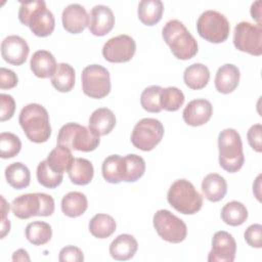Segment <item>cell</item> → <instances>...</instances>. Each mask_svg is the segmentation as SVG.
Listing matches in <instances>:
<instances>
[{
    "label": "cell",
    "mask_w": 262,
    "mask_h": 262,
    "mask_svg": "<svg viewBox=\"0 0 262 262\" xmlns=\"http://www.w3.org/2000/svg\"><path fill=\"white\" fill-rule=\"evenodd\" d=\"M82 90L91 98H103L111 91L108 71L100 64H90L82 72Z\"/></svg>",
    "instance_id": "cell-11"
},
{
    "label": "cell",
    "mask_w": 262,
    "mask_h": 262,
    "mask_svg": "<svg viewBox=\"0 0 262 262\" xmlns=\"http://www.w3.org/2000/svg\"><path fill=\"white\" fill-rule=\"evenodd\" d=\"M245 241L253 248H262V226L261 224H252L245 231Z\"/></svg>",
    "instance_id": "cell-40"
},
{
    "label": "cell",
    "mask_w": 262,
    "mask_h": 262,
    "mask_svg": "<svg viewBox=\"0 0 262 262\" xmlns=\"http://www.w3.org/2000/svg\"><path fill=\"white\" fill-rule=\"evenodd\" d=\"M196 31L203 39L211 43H222L228 38L230 25L224 14L210 9L199 16Z\"/></svg>",
    "instance_id": "cell-8"
},
{
    "label": "cell",
    "mask_w": 262,
    "mask_h": 262,
    "mask_svg": "<svg viewBox=\"0 0 262 262\" xmlns=\"http://www.w3.org/2000/svg\"><path fill=\"white\" fill-rule=\"evenodd\" d=\"M162 87L158 85H152L149 87H146L140 96V103L141 106L149 113H160L162 111L160 97H161V91Z\"/></svg>",
    "instance_id": "cell-38"
},
{
    "label": "cell",
    "mask_w": 262,
    "mask_h": 262,
    "mask_svg": "<svg viewBox=\"0 0 262 262\" xmlns=\"http://www.w3.org/2000/svg\"><path fill=\"white\" fill-rule=\"evenodd\" d=\"M138 249L135 237L128 233L118 235L110 245V254L115 260L126 261L131 259Z\"/></svg>",
    "instance_id": "cell-21"
},
{
    "label": "cell",
    "mask_w": 262,
    "mask_h": 262,
    "mask_svg": "<svg viewBox=\"0 0 262 262\" xmlns=\"http://www.w3.org/2000/svg\"><path fill=\"white\" fill-rule=\"evenodd\" d=\"M164 135L163 124L154 118H144L136 123L131 134L132 144L143 151L155 148Z\"/></svg>",
    "instance_id": "cell-9"
},
{
    "label": "cell",
    "mask_w": 262,
    "mask_h": 262,
    "mask_svg": "<svg viewBox=\"0 0 262 262\" xmlns=\"http://www.w3.org/2000/svg\"><path fill=\"white\" fill-rule=\"evenodd\" d=\"M18 18L38 37L49 36L55 27L53 13L46 7L43 0L20 2Z\"/></svg>",
    "instance_id": "cell-1"
},
{
    "label": "cell",
    "mask_w": 262,
    "mask_h": 262,
    "mask_svg": "<svg viewBox=\"0 0 262 262\" xmlns=\"http://www.w3.org/2000/svg\"><path fill=\"white\" fill-rule=\"evenodd\" d=\"M88 208V201L84 193L80 191H71L61 200V211L64 215L75 218L79 217Z\"/></svg>",
    "instance_id": "cell-28"
},
{
    "label": "cell",
    "mask_w": 262,
    "mask_h": 262,
    "mask_svg": "<svg viewBox=\"0 0 262 262\" xmlns=\"http://www.w3.org/2000/svg\"><path fill=\"white\" fill-rule=\"evenodd\" d=\"M30 66L33 74L42 79L52 77L57 68L53 54L47 50L36 51L31 57Z\"/></svg>",
    "instance_id": "cell-20"
},
{
    "label": "cell",
    "mask_w": 262,
    "mask_h": 262,
    "mask_svg": "<svg viewBox=\"0 0 262 262\" xmlns=\"http://www.w3.org/2000/svg\"><path fill=\"white\" fill-rule=\"evenodd\" d=\"M202 190L206 199L210 202H219L226 194V180L217 173H210L203 179Z\"/></svg>",
    "instance_id": "cell-23"
},
{
    "label": "cell",
    "mask_w": 262,
    "mask_h": 262,
    "mask_svg": "<svg viewBox=\"0 0 262 262\" xmlns=\"http://www.w3.org/2000/svg\"><path fill=\"white\" fill-rule=\"evenodd\" d=\"M58 260L60 262H82L84 255L78 247L67 246L60 250Z\"/></svg>",
    "instance_id": "cell-42"
},
{
    "label": "cell",
    "mask_w": 262,
    "mask_h": 262,
    "mask_svg": "<svg viewBox=\"0 0 262 262\" xmlns=\"http://www.w3.org/2000/svg\"><path fill=\"white\" fill-rule=\"evenodd\" d=\"M18 79L15 73L11 70L1 68L0 69V88L11 89L17 85Z\"/></svg>",
    "instance_id": "cell-44"
},
{
    "label": "cell",
    "mask_w": 262,
    "mask_h": 262,
    "mask_svg": "<svg viewBox=\"0 0 262 262\" xmlns=\"http://www.w3.org/2000/svg\"><path fill=\"white\" fill-rule=\"evenodd\" d=\"M184 94L177 87L170 86L167 88H163L161 91L160 102L162 108L168 112H175L180 108V106L184 102Z\"/></svg>",
    "instance_id": "cell-36"
},
{
    "label": "cell",
    "mask_w": 262,
    "mask_h": 262,
    "mask_svg": "<svg viewBox=\"0 0 262 262\" xmlns=\"http://www.w3.org/2000/svg\"><path fill=\"white\" fill-rule=\"evenodd\" d=\"M52 86L59 92H69L75 85V70L66 62L57 64L56 71L51 77Z\"/></svg>",
    "instance_id": "cell-30"
},
{
    "label": "cell",
    "mask_w": 262,
    "mask_h": 262,
    "mask_svg": "<svg viewBox=\"0 0 262 262\" xmlns=\"http://www.w3.org/2000/svg\"><path fill=\"white\" fill-rule=\"evenodd\" d=\"M10 230V222L9 220L5 219L1 222V238H3Z\"/></svg>",
    "instance_id": "cell-47"
},
{
    "label": "cell",
    "mask_w": 262,
    "mask_h": 262,
    "mask_svg": "<svg viewBox=\"0 0 262 262\" xmlns=\"http://www.w3.org/2000/svg\"><path fill=\"white\" fill-rule=\"evenodd\" d=\"M12 261H30L28 252L24 249H19L15 251L12 255Z\"/></svg>",
    "instance_id": "cell-46"
},
{
    "label": "cell",
    "mask_w": 262,
    "mask_h": 262,
    "mask_svg": "<svg viewBox=\"0 0 262 262\" xmlns=\"http://www.w3.org/2000/svg\"><path fill=\"white\" fill-rule=\"evenodd\" d=\"M157 233L166 242L178 244L185 239L187 234L186 224L169 210H159L152 218Z\"/></svg>",
    "instance_id": "cell-10"
},
{
    "label": "cell",
    "mask_w": 262,
    "mask_h": 262,
    "mask_svg": "<svg viewBox=\"0 0 262 262\" xmlns=\"http://www.w3.org/2000/svg\"><path fill=\"white\" fill-rule=\"evenodd\" d=\"M36 174L38 182L47 188L57 187L62 182L63 178V174L52 170L47 164L46 160L39 163Z\"/></svg>",
    "instance_id": "cell-37"
},
{
    "label": "cell",
    "mask_w": 262,
    "mask_h": 262,
    "mask_svg": "<svg viewBox=\"0 0 262 262\" xmlns=\"http://www.w3.org/2000/svg\"><path fill=\"white\" fill-rule=\"evenodd\" d=\"M219 165L229 172H237L244 165L245 157L243 152V142L238 132L232 128H226L218 136Z\"/></svg>",
    "instance_id": "cell-4"
},
{
    "label": "cell",
    "mask_w": 262,
    "mask_h": 262,
    "mask_svg": "<svg viewBox=\"0 0 262 262\" xmlns=\"http://www.w3.org/2000/svg\"><path fill=\"white\" fill-rule=\"evenodd\" d=\"M11 210L15 217L28 219L34 216H50L54 212V200L43 192L26 193L16 196L11 203Z\"/></svg>",
    "instance_id": "cell-7"
},
{
    "label": "cell",
    "mask_w": 262,
    "mask_h": 262,
    "mask_svg": "<svg viewBox=\"0 0 262 262\" xmlns=\"http://www.w3.org/2000/svg\"><path fill=\"white\" fill-rule=\"evenodd\" d=\"M116 125L115 114L106 107L95 110L89 118V128L99 136L108 134Z\"/></svg>",
    "instance_id": "cell-22"
},
{
    "label": "cell",
    "mask_w": 262,
    "mask_h": 262,
    "mask_svg": "<svg viewBox=\"0 0 262 262\" xmlns=\"http://www.w3.org/2000/svg\"><path fill=\"white\" fill-rule=\"evenodd\" d=\"M251 15L258 23V25H261V1L260 0L252 4Z\"/></svg>",
    "instance_id": "cell-45"
},
{
    "label": "cell",
    "mask_w": 262,
    "mask_h": 262,
    "mask_svg": "<svg viewBox=\"0 0 262 262\" xmlns=\"http://www.w3.org/2000/svg\"><path fill=\"white\" fill-rule=\"evenodd\" d=\"M29 52L30 47L27 41L17 35H10L1 43V55L3 59L13 66L23 64Z\"/></svg>",
    "instance_id": "cell-15"
},
{
    "label": "cell",
    "mask_w": 262,
    "mask_h": 262,
    "mask_svg": "<svg viewBox=\"0 0 262 262\" xmlns=\"http://www.w3.org/2000/svg\"><path fill=\"white\" fill-rule=\"evenodd\" d=\"M210 79V71L203 63H193L188 66L183 73L185 85L193 90L204 88Z\"/></svg>",
    "instance_id": "cell-26"
},
{
    "label": "cell",
    "mask_w": 262,
    "mask_h": 262,
    "mask_svg": "<svg viewBox=\"0 0 262 262\" xmlns=\"http://www.w3.org/2000/svg\"><path fill=\"white\" fill-rule=\"evenodd\" d=\"M0 103H1L0 121L4 122L11 119L15 111V101L13 97L9 94L2 93L0 94Z\"/></svg>",
    "instance_id": "cell-41"
},
{
    "label": "cell",
    "mask_w": 262,
    "mask_h": 262,
    "mask_svg": "<svg viewBox=\"0 0 262 262\" xmlns=\"http://www.w3.org/2000/svg\"><path fill=\"white\" fill-rule=\"evenodd\" d=\"M236 243L233 236L224 230L214 233L212 250L209 253V262H232L235 258Z\"/></svg>",
    "instance_id": "cell-14"
},
{
    "label": "cell",
    "mask_w": 262,
    "mask_h": 262,
    "mask_svg": "<svg viewBox=\"0 0 262 262\" xmlns=\"http://www.w3.org/2000/svg\"><path fill=\"white\" fill-rule=\"evenodd\" d=\"M136 50L134 39L126 34H122L108 39L102 47V55L110 62L129 61Z\"/></svg>",
    "instance_id": "cell-13"
},
{
    "label": "cell",
    "mask_w": 262,
    "mask_h": 262,
    "mask_svg": "<svg viewBox=\"0 0 262 262\" xmlns=\"http://www.w3.org/2000/svg\"><path fill=\"white\" fill-rule=\"evenodd\" d=\"M233 44L236 49L259 56L262 54V25L249 21L238 23L233 32Z\"/></svg>",
    "instance_id": "cell-12"
},
{
    "label": "cell",
    "mask_w": 262,
    "mask_h": 262,
    "mask_svg": "<svg viewBox=\"0 0 262 262\" xmlns=\"http://www.w3.org/2000/svg\"><path fill=\"white\" fill-rule=\"evenodd\" d=\"M25 232L27 239L35 246L47 244L52 236L51 226L43 221H34L29 223Z\"/></svg>",
    "instance_id": "cell-34"
},
{
    "label": "cell",
    "mask_w": 262,
    "mask_h": 262,
    "mask_svg": "<svg viewBox=\"0 0 262 262\" xmlns=\"http://www.w3.org/2000/svg\"><path fill=\"white\" fill-rule=\"evenodd\" d=\"M167 201L176 211L185 215L195 214L203 206V196L186 179H178L172 183Z\"/></svg>",
    "instance_id": "cell-5"
},
{
    "label": "cell",
    "mask_w": 262,
    "mask_h": 262,
    "mask_svg": "<svg viewBox=\"0 0 262 262\" xmlns=\"http://www.w3.org/2000/svg\"><path fill=\"white\" fill-rule=\"evenodd\" d=\"M248 218L246 206L237 201L225 204L221 210V219L230 226L242 225Z\"/></svg>",
    "instance_id": "cell-33"
},
{
    "label": "cell",
    "mask_w": 262,
    "mask_h": 262,
    "mask_svg": "<svg viewBox=\"0 0 262 262\" xmlns=\"http://www.w3.org/2000/svg\"><path fill=\"white\" fill-rule=\"evenodd\" d=\"M88 16V29L94 36H104L114 28L115 16L108 6L95 5L91 8Z\"/></svg>",
    "instance_id": "cell-16"
},
{
    "label": "cell",
    "mask_w": 262,
    "mask_h": 262,
    "mask_svg": "<svg viewBox=\"0 0 262 262\" xmlns=\"http://www.w3.org/2000/svg\"><path fill=\"white\" fill-rule=\"evenodd\" d=\"M164 4L161 0H142L138 4V17L145 26H154L162 18Z\"/></svg>",
    "instance_id": "cell-27"
},
{
    "label": "cell",
    "mask_w": 262,
    "mask_h": 262,
    "mask_svg": "<svg viewBox=\"0 0 262 262\" xmlns=\"http://www.w3.org/2000/svg\"><path fill=\"white\" fill-rule=\"evenodd\" d=\"M115 219L107 214H96L89 222V231L94 237L106 238L116 230Z\"/></svg>",
    "instance_id": "cell-32"
},
{
    "label": "cell",
    "mask_w": 262,
    "mask_h": 262,
    "mask_svg": "<svg viewBox=\"0 0 262 262\" xmlns=\"http://www.w3.org/2000/svg\"><path fill=\"white\" fill-rule=\"evenodd\" d=\"M102 176L110 183H119L125 178V160L119 155H112L104 159L101 166Z\"/></svg>",
    "instance_id": "cell-24"
},
{
    "label": "cell",
    "mask_w": 262,
    "mask_h": 262,
    "mask_svg": "<svg viewBox=\"0 0 262 262\" xmlns=\"http://www.w3.org/2000/svg\"><path fill=\"white\" fill-rule=\"evenodd\" d=\"M239 70L232 63H225L221 66L215 76V87L217 91L228 94L237 87L239 83Z\"/></svg>",
    "instance_id": "cell-19"
},
{
    "label": "cell",
    "mask_w": 262,
    "mask_h": 262,
    "mask_svg": "<svg viewBox=\"0 0 262 262\" xmlns=\"http://www.w3.org/2000/svg\"><path fill=\"white\" fill-rule=\"evenodd\" d=\"M213 106L207 99H193L184 107L182 117L187 125L196 127L206 124L212 117Z\"/></svg>",
    "instance_id": "cell-17"
},
{
    "label": "cell",
    "mask_w": 262,
    "mask_h": 262,
    "mask_svg": "<svg viewBox=\"0 0 262 262\" xmlns=\"http://www.w3.org/2000/svg\"><path fill=\"white\" fill-rule=\"evenodd\" d=\"M21 148L20 139L13 133L2 132L0 134V157L10 159L15 157Z\"/></svg>",
    "instance_id": "cell-39"
},
{
    "label": "cell",
    "mask_w": 262,
    "mask_h": 262,
    "mask_svg": "<svg viewBox=\"0 0 262 262\" xmlns=\"http://www.w3.org/2000/svg\"><path fill=\"white\" fill-rule=\"evenodd\" d=\"M74 160L70 148L57 145L49 152L46 162L52 170L63 174V172L69 171Z\"/></svg>",
    "instance_id": "cell-31"
},
{
    "label": "cell",
    "mask_w": 262,
    "mask_h": 262,
    "mask_svg": "<svg viewBox=\"0 0 262 262\" xmlns=\"http://www.w3.org/2000/svg\"><path fill=\"white\" fill-rule=\"evenodd\" d=\"M5 177L8 184L15 189L28 187L31 181V173L29 168L20 162H15L8 165L5 169Z\"/></svg>",
    "instance_id": "cell-29"
},
{
    "label": "cell",
    "mask_w": 262,
    "mask_h": 262,
    "mask_svg": "<svg viewBox=\"0 0 262 262\" xmlns=\"http://www.w3.org/2000/svg\"><path fill=\"white\" fill-rule=\"evenodd\" d=\"M125 160V178L126 182H134L138 180L145 172L144 160L135 154H130L124 157Z\"/></svg>",
    "instance_id": "cell-35"
},
{
    "label": "cell",
    "mask_w": 262,
    "mask_h": 262,
    "mask_svg": "<svg viewBox=\"0 0 262 262\" xmlns=\"http://www.w3.org/2000/svg\"><path fill=\"white\" fill-rule=\"evenodd\" d=\"M99 142V135L94 133L90 128L78 123L63 125L57 135V145L85 152L94 150Z\"/></svg>",
    "instance_id": "cell-6"
},
{
    "label": "cell",
    "mask_w": 262,
    "mask_h": 262,
    "mask_svg": "<svg viewBox=\"0 0 262 262\" xmlns=\"http://www.w3.org/2000/svg\"><path fill=\"white\" fill-rule=\"evenodd\" d=\"M18 122L28 139L35 143L45 142L51 135L49 115L39 103H29L23 107Z\"/></svg>",
    "instance_id": "cell-2"
},
{
    "label": "cell",
    "mask_w": 262,
    "mask_h": 262,
    "mask_svg": "<svg viewBox=\"0 0 262 262\" xmlns=\"http://www.w3.org/2000/svg\"><path fill=\"white\" fill-rule=\"evenodd\" d=\"M162 36L175 57L182 60L192 58L198 52V42L178 19H171L163 28Z\"/></svg>",
    "instance_id": "cell-3"
},
{
    "label": "cell",
    "mask_w": 262,
    "mask_h": 262,
    "mask_svg": "<svg viewBox=\"0 0 262 262\" xmlns=\"http://www.w3.org/2000/svg\"><path fill=\"white\" fill-rule=\"evenodd\" d=\"M71 181L76 185H86L90 183L94 175L93 165L83 158H76L68 171Z\"/></svg>",
    "instance_id": "cell-25"
},
{
    "label": "cell",
    "mask_w": 262,
    "mask_h": 262,
    "mask_svg": "<svg viewBox=\"0 0 262 262\" xmlns=\"http://www.w3.org/2000/svg\"><path fill=\"white\" fill-rule=\"evenodd\" d=\"M261 132H262V126L261 124H255L250 127L247 137H248V142L250 146L257 152L262 151V137H261Z\"/></svg>",
    "instance_id": "cell-43"
},
{
    "label": "cell",
    "mask_w": 262,
    "mask_h": 262,
    "mask_svg": "<svg viewBox=\"0 0 262 262\" xmlns=\"http://www.w3.org/2000/svg\"><path fill=\"white\" fill-rule=\"evenodd\" d=\"M61 20L66 31L72 34H79L88 27L89 16L84 6L73 3L62 10Z\"/></svg>",
    "instance_id": "cell-18"
}]
</instances>
